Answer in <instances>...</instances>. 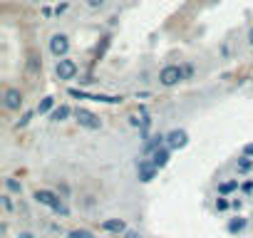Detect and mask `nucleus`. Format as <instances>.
<instances>
[{"mask_svg": "<svg viewBox=\"0 0 253 238\" xmlns=\"http://www.w3.org/2000/svg\"><path fill=\"white\" fill-rule=\"evenodd\" d=\"M184 79H186L184 65H167V67H162V72H159V84H162V87H176V84L184 82Z\"/></svg>", "mask_w": 253, "mask_h": 238, "instance_id": "obj_1", "label": "nucleus"}, {"mask_svg": "<svg viewBox=\"0 0 253 238\" xmlns=\"http://www.w3.org/2000/svg\"><path fill=\"white\" fill-rule=\"evenodd\" d=\"M77 72H80V67H77V62L70 60V57H62V60L55 62V77H57L60 82H70V79H75Z\"/></svg>", "mask_w": 253, "mask_h": 238, "instance_id": "obj_2", "label": "nucleus"}, {"mask_svg": "<svg viewBox=\"0 0 253 238\" xmlns=\"http://www.w3.org/2000/svg\"><path fill=\"white\" fill-rule=\"evenodd\" d=\"M75 119H77L80 127H84V129H89V132H97V129L102 127V119H99L94 112L84 109V107H77V109H75Z\"/></svg>", "mask_w": 253, "mask_h": 238, "instance_id": "obj_3", "label": "nucleus"}, {"mask_svg": "<svg viewBox=\"0 0 253 238\" xmlns=\"http://www.w3.org/2000/svg\"><path fill=\"white\" fill-rule=\"evenodd\" d=\"M70 38L65 35V33H55L52 38H50V52H52V57H57V60H62V57H67V52H70Z\"/></svg>", "mask_w": 253, "mask_h": 238, "instance_id": "obj_4", "label": "nucleus"}, {"mask_svg": "<svg viewBox=\"0 0 253 238\" xmlns=\"http://www.w3.org/2000/svg\"><path fill=\"white\" fill-rule=\"evenodd\" d=\"M23 104H25L23 92L18 87H5V92H3V107L8 112H18V109H23Z\"/></svg>", "mask_w": 253, "mask_h": 238, "instance_id": "obj_5", "label": "nucleus"}, {"mask_svg": "<svg viewBox=\"0 0 253 238\" xmlns=\"http://www.w3.org/2000/svg\"><path fill=\"white\" fill-rule=\"evenodd\" d=\"M33 198H35V203L47 206V208H55L60 201H65V198H60V194H55V191H50V189H38V191L33 194Z\"/></svg>", "mask_w": 253, "mask_h": 238, "instance_id": "obj_6", "label": "nucleus"}, {"mask_svg": "<svg viewBox=\"0 0 253 238\" xmlns=\"http://www.w3.org/2000/svg\"><path fill=\"white\" fill-rule=\"evenodd\" d=\"M186 144H189V132H186V129H171V132L167 134V147H169L171 152L184 149Z\"/></svg>", "mask_w": 253, "mask_h": 238, "instance_id": "obj_7", "label": "nucleus"}, {"mask_svg": "<svg viewBox=\"0 0 253 238\" xmlns=\"http://www.w3.org/2000/svg\"><path fill=\"white\" fill-rule=\"evenodd\" d=\"M157 171H159V169H157L152 161H147V159H142V161L137 164V174H139V181H142V184H149V181L157 176Z\"/></svg>", "mask_w": 253, "mask_h": 238, "instance_id": "obj_8", "label": "nucleus"}, {"mask_svg": "<svg viewBox=\"0 0 253 238\" xmlns=\"http://www.w3.org/2000/svg\"><path fill=\"white\" fill-rule=\"evenodd\" d=\"M102 231H107V233H114V236H124L126 231V223L122 221V218H107V221H102V226H99Z\"/></svg>", "mask_w": 253, "mask_h": 238, "instance_id": "obj_9", "label": "nucleus"}, {"mask_svg": "<svg viewBox=\"0 0 253 238\" xmlns=\"http://www.w3.org/2000/svg\"><path fill=\"white\" fill-rule=\"evenodd\" d=\"M169 159H171V149H169V147H162V149H157V152L152 154L149 161H152L157 169H164V166L169 164Z\"/></svg>", "mask_w": 253, "mask_h": 238, "instance_id": "obj_10", "label": "nucleus"}, {"mask_svg": "<svg viewBox=\"0 0 253 238\" xmlns=\"http://www.w3.org/2000/svg\"><path fill=\"white\" fill-rule=\"evenodd\" d=\"M167 144V134H154L147 144H144V154H154L157 149H162Z\"/></svg>", "mask_w": 253, "mask_h": 238, "instance_id": "obj_11", "label": "nucleus"}, {"mask_svg": "<svg viewBox=\"0 0 253 238\" xmlns=\"http://www.w3.org/2000/svg\"><path fill=\"white\" fill-rule=\"evenodd\" d=\"M72 114H75V112H72L67 104H60V107H55V112L50 114V119H52V122H67Z\"/></svg>", "mask_w": 253, "mask_h": 238, "instance_id": "obj_12", "label": "nucleus"}, {"mask_svg": "<svg viewBox=\"0 0 253 238\" xmlns=\"http://www.w3.org/2000/svg\"><path fill=\"white\" fill-rule=\"evenodd\" d=\"M40 70H42V57H40L38 52H30V55H28V72L38 75Z\"/></svg>", "mask_w": 253, "mask_h": 238, "instance_id": "obj_13", "label": "nucleus"}, {"mask_svg": "<svg viewBox=\"0 0 253 238\" xmlns=\"http://www.w3.org/2000/svg\"><path fill=\"white\" fill-rule=\"evenodd\" d=\"M35 112H38V114H52V112H55V97H42Z\"/></svg>", "mask_w": 253, "mask_h": 238, "instance_id": "obj_14", "label": "nucleus"}, {"mask_svg": "<svg viewBox=\"0 0 253 238\" xmlns=\"http://www.w3.org/2000/svg\"><path fill=\"white\" fill-rule=\"evenodd\" d=\"M246 226H248V221H246V218H241V216H238V218H231V221H228V231H231V233H241V231H243Z\"/></svg>", "mask_w": 253, "mask_h": 238, "instance_id": "obj_15", "label": "nucleus"}, {"mask_svg": "<svg viewBox=\"0 0 253 238\" xmlns=\"http://www.w3.org/2000/svg\"><path fill=\"white\" fill-rule=\"evenodd\" d=\"M236 189H238V179H231V181L218 184V194H221V196H226V194H231V191H236Z\"/></svg>", "mask_w": 253, "mask_h": 238, "instance_id": "obj_16", "label": "nucleus"}, {"mask_svg": "<svg viewBox=\"0 0 253 238\" xmlns=\"http://www.w3.org/2000/svg\"><path fill=\"white\" fill-rule=\"evenodd\" d=\"M5 189H8L10 194H23V184H20L18 179H5Z\"/></svg>", "mask_w": 253, "mask_h": 238, "instance_id": "obj_17", "label": "nucleus"}, {"mask_svg": "<svg viewBox=\"0 0 253 238\" xmlns=\"http://www.w3.org/2000/svg\"><path fill=\"white\" fill-rule=\"evenodd\" d=\"M67 238H94V233L87 231V228H75V231L67 233Z\"/></svg>", "mask_w": 253, "mask_h": 238, "instance_id": "obj_18", "label": "nucleus"}, {"mask_svg": "<svg viewBox=\"0 0 253 238\" xmlns=\"http://www.w3.org/2000/svg\"><path fill=\"white\" fill-rule=\"evenodd\" d=\"M251 169H253V159H248V157L238 159V171H241V174H246V171H251Z\"/></svg>", "mask_w": 253, "mask_h": 238, "instance_id": "obj_19", "label": "nucleus"}, {"mask_svg": "<svg viewBox=\"0 0 253 238\" xmlns=\"http://www.w3.org/2000/svg\"><path fill=\"white\" fill-rule=\"evenodd\" d=\"M52 211H55L57 216H62V218H67V216H70V208H67V203H65V201H60V203H57Z\"/></svg>", "mask_w": 253, "mask_h": 238, "instance_id": "obj_20", "label": "nucleus"}, {"mask_svg": "<svg viewBox=\"0 0 253 238\" xmlns=\"http://www.w3.org/2000/svg\"><path fill=\"white\" fill-rule=\"evenodd\" d=\"M0 203H3V208H5V211H13V208H15V203H13L10 194H3V196H0Z\"/></svg>", "mask_w": 253, "mask_h": 238, "instance_id": "obj_21", "label": "nucleus"}, {"mask_svg": "<svg viewBox=\"0 0 253 238\" xmlns=\"http://www.w3.org/2000/svg\"><path fill=\"white\" fill-rule=\"evenodd\" d=\"M87 3V8H92V10H102L104 5H107V0H84Z\"/></svg>", "mask_w": 253, "mask_h": 238, "instance_id": "obj_22", "label": "nucleus"}, {"mask_svg": "<svg viewBox=\"0 0 253 238\" xmlns=\"http://www.w3.org/2000/svg\"><path fill=\"white\" fill-rule=\"evenodd\" d=\"M228 206H231V203H228L226 198H216V211H226Z\"/></svg>", "mask_w": 253, "mask_h": 238, "instance_id": "obj_23", "label": "nucleus"}, {"mask_svg": "<svg viewBox=\"0 0 253 238\" xmlns=\"http://www.w3.org/2000/svg\"><path fill=\"white\" fill-rule=\"evenodd\" d=\"M243 157H248V159H253V142H248V144L243 147Z\"/></svg>", "mask_w": 253, "mask_h": 238, "instance_id": "obj_24", "label": "nucleus"}, {"mask_svg": "<svg viewBox=\"0 0 253 238\" xmlns=\"http://www.w3.org/2000/svg\"><path fill=\"white\" fill-rule=\"evenodd\" d=\"M30 119H33V112H25V114H23V119L18 122V127H25V124L30 122Z\"/></svg>", "mask_w": 253, "mask_h": 238, "instance_id": "obj_25", "label": "nucleus"}, {"mask_svg": "<svg viewBox=\"0 0 253 238\" xmlns=\"http://www.w3.org/2000/svg\"><path fill=\"white\" fill-rule=\"evenodd\" d=\"M119 238H144V236H142L139 231H126V233H124V236H119Z\"/></svg>", "mask_w": 253, "mask_h": 238, "instance_id": "obj_26", "label": "nucleus"}, {"mask_svg": "<svg viewBox=\"0 0 253 238\" xmlns=\"http://www.w3.org/2000/svg\"><path fill=\"white\" fill-rule=\"evenodd\" d=\"M65 10H67V3H60V5L55 8V13H57V15H60V13H65Z\"/></svg>", "mask_w": 253, "mask_h": 238, "instance_id": "obj_27", "label": "nucleus"}, {"mask_svg": "<svg viewBox=\"0 0 253 238\" xmlns=\"http://www.w3.org/2000/svg\"><path fill=\"white\" fill-rule=\"evenodd\" d=\"M248 45L253 47V28H251V33H248Z\"/></svg>", "mask_w": 253, "mask_h": 238, "instance_id": "obj_28", "label": "nucleus"}]
</instances>
